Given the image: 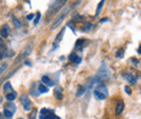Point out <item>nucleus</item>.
I'll return each mask as SVG.
<instances>
[{"mask_svg": "<svg viewBox=\"0 0 141 119\" xmlns=\"http://www.w3.org/2000/svg\"><path fill=\"white\" fill-rule=\"evenodd\" d=\"M39 119H61L54 114L53 109H48V108H42L40 109V115Z\"/></svg>", "mask_w": 141, "mask_h": 119, "instance_id": "obj_1", "label": "nucleus"}, {"mask_svg": "<svg viewBox=\"0 0 141 119\" xmlns=\"http://www.w3.org/2000/svg\"><path fill=\"white\" fill-rule=\"evenodd\" d=\"M41 80H42V82L44 83H46L47 86H49V87H52L53 85H54V82L49 78L48 76H42V78H41Z\"/></svg>", "mask_w": 141, "mask_h": 119, "instance_id": "obj_15", "label": "nucleus"}, {"mask_svg": "<svg viewBox=\"0 0 141 119\" xmlns=\"http://www.w3.org/2000/svg\"><path fill=\"white\" fill-rule=\"evenodd\" d=\"M138 53H139V54H141V44H140V47H139V49H138Z\"/></svg>", "mask_w": 141, "mask_h": 119, "instance_id": "obj_36", "label": "nucleus"}, {"mask_svg": "<svg viewBox=\"0 0 141 119\" xmlns=\"http://www.w3.org/2000/svg\"><path fill=\"white\" fill-rule=\"evenodd\" d=\"M1 116H2V114H0V119H1Z\"/></svg>", "mask_w": 141, "mask_h": 119, "instance_id": "obj_38", "label": "nucleus"}, {"mask_svg": "<svg viewBox=\"0 0 141 119\" xmlns=\"http://www.w3.org/2000/svg\"><path fill=\"white\" fill-rule=\"evenodd\" d=\"M9 33H10V28H9V26L7 25V24H4V25L2 26V28H1V31H0V35H1V37L3 39H5V38H8Z\"/></svg>", "mask_w": 141, "mask_h": 119, "instance_id": "obj_7", "label": "nucleus"}, {"mask_svg": "<svg viewBox=\"0 0 141 119\" xmlns=\"http://www.w3.org/2000/svg\"><path fill=\"white\" fill-rule=\"evenodd\" d=\"M38 90L40 93H47L49 90H48V88L44 85V83H39V86H38Z\"/></svg>", "mask_w": 141, "mask_h": 119, "instance_id": "obj_21", "label": "nucleus"}, {"mask_svg": "<svg viewBox=\"0 0 141 119\" xmlns=\"http://www.w3.org/2000/svg\"><path fill=\"white\" fill-rule=\"evenodd\" d=\"M69 60L71 62H75V63H80L82 62V57H79V56H77L75 53H72V54L70 55V57H69Z\"/></svg>", "mask_w": 141, "mask_h": 119, "instance_id": "obj_13", "label": "nucleus"}, {"mask_svg": "<svg viewBox=\"0 0 141 119\" xmlns=\"http://www.w3.org/2000/svg\"><path fill=\"white\" fill-rule=\"evenodd\" d=\"M61 1H62V0H54L53 3L50 5V9H52V8H54V7H58V5L61 3Z\"/></svg>", "mask_w": 141, "mask_h": 119, "instance_id": "obj_28", "label": "nucleus"}, {"mask_svg": "<svg viewBox=\"0 0 141 119\" xmlns=\"http://www.w3.org/2000/svg\"><path fill=\"white\" fill-rule=\"evenodd\" d=\"M115 56L117 58H123V57H124V49H118L117 52H116Z\"/></svg>", "mask_w": 141, "mask_h": 119, "instance_id": "obj_24", "label": "nucleus"}, {"mask_svg": "<svg viewBox=\"0 0 141 119\" xmlns=\"http://www.w3.org/2000/svg\"><path fill=\"white\" fill-rule=\"evenodd\" d=\"M93 27H95V26H93L91 23H86V24H85V25H84V26H83L80 29H82L83 32H90V31H91V29H92Z\"/></svg>", "mask_w": 141, "mask_h": 119, "instance_id": "obj_18", "label": "nucleus"}, {"mask_svg": "<svg viewBox=\"0 0 141 119\" xmlns=\"http://www.w3.org/2000/svg\"><path fill=\"white\" fill-rule=\"evenodd\" d=\"M53 94H54V96H56V99L62 100L63 99V89L61 88V87H56Z\"/></svg>", "mask_w": 141, "mask_h": 119, "instance_id": "obj_8", "label": "nucleus"}, {"mask_svg": "<svg viewBox=\"0 0 141 119\" xmlns=\"http://www.w3.org/2000/svg\"><path fill=\"white\" fill-rule=\"evenodd\" d=\"M17 96V93L15 91L13 92H11V93H8V94H5V99H7L8 101H10V102H12V101H14Z\"/></svg>", "mask_w": 141, "mask_h": 119, "instance_id": "obj_16", "label": "nucleus"}, {"mask_svg": "<svg viewBox=\"0 0 141 119\" xmlns=\"http://www.w3.org/2000/svg\"><path fill=\"white\" fill-rule=\"evenodd\" d=\"M104 1H105V0H101V1H100V3L98 4L97 10H96V15H99L100 11H101V9H102V7H103V4H104Z\"/></svg>", "mask_w": 141, "mask_h": 119, "instance_id": "obj_22", "label": "nucleus"}, {"mask_svg": "<svg viewBox=\"0 0 141 119\" xmlns=\"http://www.w3.org/2000/svg\"><path fill=\"white\" fill-rule=\"evenodd\" d=\"M64 32H65V28H63L62 31H61L60 33H59V35L57 36V38H56V42H60L61 41V39H62V37H63V35H64Z\"/></svg>", "mask_w": 141, "mask_h": 119, "instance_id": "obj_23", "label": "nucleus"}, {"mask_svg": "<svg viewBox=\"0 0 141 119\" xmlns=\"http://www.w3.org/2000/svg\"><path fill=\"white\" fill-rule=\"evenodd\" d=\"M25 64L27 65V66H30V65H32V63H30V62L28 61V60H26V61H25Z\"/></svg>", "mask_w": 141, "mask_h": 119, "instance_id": "obj_35", "label": "nucleus"}, {"mask_svg": "<svg viewBox=\"0 0 141 119\" xmlns=\"http://www.w3.org/2000/svg\"><path fill=\"white\" fill-rule=\"evenodd\" d=\"M105 21H109V19H108V17H104V19L100 20V23H103V22H105Z\"/></svg>", "mask_w": 141, "mask_h": 119, "instance_id": "obj_34", "label": "nucleus"}, {"mask_svg": "<svg viewBox=\"0 0 141 119\" xmlns=\"http://www.w3.org/2000/svg\"><path fill=\"white\" fill-rule=\"evenodd\" d=\"M3 92H4L5 94L13 92V88H12V86H11L10 82H5V83H4V86H3Z\"/></svg>", "mask_w": 141, "mask_h": 119, "instance_id": "obj_12", "label": "nucleus"}, {"mask_svg": "<svg viewBox=\"0 0 141 119\" xmlns=\"http://www.w3.org/2000/svg\"><path fill=\"white\" fill-rule=\"evenodd\" d=\"M12 21H13V25H14V27L15 28H21V26H22V24H21V22H20V20L19 19H16L15 16H13L12 17Z\"/></svg>", "mask_w": 141, "mask_h": 119, "instance_id": "obj_20", "label": "nucleus"}, {"mask_svg": "<svg viewBox=\"0 0 141 119\" xmlns=\"http://www.w3.org/2000/svg\"><path fill=\"white\" fill-rule=\"evenodd\" d=\"M34 16H35V14H33V13H32V14H28V15H27V20H29V21L33 20Z\"/></svg>", "mask_w": 141, "mask_h": 119, "instance_id": "obj_33", "label": "nucleus"}, {"mask_svg": "<svg viewBox=\"0 0 141 119\" xmlns=\"http://www.w3.org/2000/svg\"><path fill=\"white\" fill-rule=\"evenodd\" d=\"M95 90H97V91H99V92H101L102 94H104L105 96H108L109 95V91H108V88L104 86V85H102V83H100V85H98L97 86V88L95 89Z\"/></svg>", "mask_w": 141, "mask_h": 119, "instance_id": "obj_10", "label": "nucleus"}, {"mask_svg": "<svg viewBox=\"0 0 141 119\" xmlns=\"http://www.w3.org/2000/svg\"><path fill=\"white\" fill-rule=\"evenodd\" d=\"M86 92V88L84 86H78L77 88V93H76V96L79 98V96H82V95H84Z\"/></svg>", "mask_w": 141, "mask_h": 119, "instance_id": "obj_17", "label": "nucleus"}, {"mask_svg": "<svg viewBox=\"0 0 141 119\" xmlns=\"http://www.w3.org/2000/svg\"><path fill=\"white\" fill-rule=\"evenodd\" d=\"M3 115L7 117L8 119H10L12 116H13V113H11L10 110H8V109H3Z\"/></svg>", "mask_w": 141, "mask_h": 119, "instance_id": "obj_25", "label": "nucleus"}, {"mask_svg": "<svg viewBox=\"0 0 141 119\" xmlns=\"http://www.w3.org/2000/svg\"><path fill=\"white\" fill-rule=\"evenodd\" d=\"M97 77L99 78L100 80H105L110 77V71H109V68L105 65H102L100 67V69L98 70V74H97Z\"/></svg>", "mask_w": 141, "mask_h": 119, "instance_id": "obj_3", "label": "nucleus"}, {"mask_svg": "<svg viewBox=\"0 0 141 119\" xmlns=\"http://www.w3.org/2000/svg\"><path fill=\"white\" fill-rule=\"evenodd\" d=\"M4 109H8V110H10L11 113H15V110H16V106H15V104L14 103H12V102H9V103H7V104H4Z\"/></svg>", "mask_w": 141, "mask_h": 119, "instance_id": "obj_11", "label": "nucleus"}, {"mask_svg": "<svg viewBox=\"0 0 141 119\" xmlns=\"http://www.w3.org/2000/svg\"><path fill=\"white\" fill-rule=\"evenodd\" d=\"M70 10H71V7H66V8L63 10V12H62V13H61V15H60L59 17H57V20L54 21V22H53V24L51 25V29L57 28V27L60 25V24L62 23V21L65 19L66 14H67V13H69V12H70Z\"/></svg>", "mask_w": 141, "mask_h": 119, "instance_id": "obj_2", "label": "nucleus"}, {"mask_svg": "<svg viewBox=\"0 0 141 119\" xmlns=\"http://www.w3.org/2000/svg\"><path fill=\"white\" fill-rule=\"evenodd\" d=\"M19 119H23V118H19Z\"/></svg>", "mask_w": 141, "mask_h": 119, "instance_id": "obj_39", "label": "nucleus"}, {"mask_svg": "<svg viewBox=\"0 0 141 119\" xmlns=\"http://www.w3.org/2000/svg\"><path fill=\"white\" fill-rule=\"evenodd\" d=\"M86 43V39H78L75 43V49L77 50H82V48L84 47V44Z\"/></svg>", "mask_w": 141, "mask_h": 119, "instance_id": "obj_14", "label": "nucleus"}, {"mask_svg": "<svg viewBox=\"0 0 141 119\" xmlns=\"http://www.w3.org/2000/svg\"><path fill=\"white\" fill-rule=\"evenodd\" d=\"M36 115H37V109L34 108L32 111H30V114H29L28 118H29V119H36Z\"/></svg>", "mask_w": 141, "mask_h": 119, "instance_id": "obj_26", "label": "nucleus"}, {"mask_svg": "<svg viewBox=\"0 0 141 119\" xmlns=\"http://www.w3.org/2000/svg\"><path fill=\"white\" fill-rule=\"evenodd\" d=\"M2 57H3V55H2V53L0 52V61H1V60H2Z\"/></svg>", "mask_w": 141, "mask_h": 119, "instance_id": "obj_37", "label": "nucleus"}, {"mask_svg": "<svg viewBox=\"0 0 141 119\" xmlns=\"http://www.w3.org/2000/svg\"><path fill=\"white\" fill-rule=\"evenodd\" d=\"M7 67H8V64L7 63H3V64L0 65V76L2 75V73H3L5 69H7Z\"/></svg>", "mask_w": 141, "mask_h": 119, "instance_id": "obj_27", "label": "nucleus"}, {"mask_svg": "<svg viewBox=\"0 0 141 119\" xmlns=\"http://www.w3.org/2000/svg\"><path fill=\"white\" fill-rule=\"evenodd\" d=\"M39 20H40V13L38 12V13H36V19H35V21H34V24H35V25H37L38 22H39Z\"/></svg>", "mask_w": 141, "mask_h": 119, "instance_id": "obj_29", "label": "nucleus"}, {"mask_svg": "<svg viewBox=\"0 0 141 119\" xmlns=\"http://www.w3.org/2000/svg\"><path fill=\"white\" fill-rule=\"evenodd\" d=\"M73 20H75V21H83L84 17L80 16V15H78V14H75L74 16H73Z\"/></svg>", "mask_w": 141, "mask_h": 119, "instance_id": "obj_30", "label": "nucleus"}, {"mask_svg": "<svg viewBox=\"0 0 141 119\" xmlns=\"http://www.w3.org/2000/svg\"><path fill=\"white\" fill-rule=\"evenodd\" d=\"M124 107H125V105H124V102H123L122 100H119L118 101V103H117V105H116V109H115V114L116 115H120L122 113H123V110H124Z\"/></svg>", "mask_w": 141, "mask_h": 119, "instance_id": "obj_9", "label": "nucleus"}, {"mask_svg": "<svg viewBox=\"0 0 141 119\" xmlns=\"http://www.w3.org/2000/svg\"><path fill=\"white\" fill-rule=\"evenodd\" d=\"M20 100H21V103L24 107V109H25L26 111L32 109V102L29 101V98L27 96V94H22Z\"/></svg>", "mask_w": 141, "mask_h": 119, "instance_id": "obj_5", "label": "nucleus"}, {"mask_svg": "<svg viewBox=\"0 0 141 119\" xmlns=\"http://www.w3.org/2000/svg\"><path fill=\"white\" fill-rule=\"evenodd\" d=\"M0 48H2V49H4V50H7L5 49V44H4V41L0 38Z\"/></svg>", "mask_w": 141, "mask_h": 119, "instance_id": "obj_32", "label": "nucleus"}, {"mask_svg": "<svg viewBox=\"0 0 141 119\" xmlns=\"http://www.w3.org/2000/svg\"><path fill=\"white\" fill-rule=\"evenodd\" d=\"M125 91H126V93H127V94H129V95L131 94V89H130V87L126 86V87H125Z\"/></svg>", "mask_w": 141, "mask_h": 119, "instance_id": "obj_31", "label": "nucleus"}, {"mask_svg": "<svg viewBox=\"0 0 141 119\" xmlns=\"http://www.w3.org/2000/svg\"><path fill=\"white\" fill-rule=\"evenodd\" d=\"M93 95H95V98H96L97 100H104V99L106 98L104 94H102L101 92L97 91V90H95V91H93Z\"/></svg>", "mask_w": 141, "mask_h": 119, "instance_id": "obj_19", "label": "nucleus"}, {"mask_svg": "<svg viewBox=\"0 0 141 119\" xmlns=\"http://www.w3.org/2000/svg\"><path fill=\"white\" fill-rule=\"evenodd\" d=\"M32 48H33V42H28L26 44V47L23 49L22 53H20V55H19V57H17L16 61H15V63H17L19 61H21V60H23L24 57L28 56L30 54V52H32Z\"/></svg>", "mask_w": 141, "mask_h": 119, "instance_id": "obj_4", "label": "nucleus"}, {"mask_svg": "<svg viewBox=\"0 0 141 119\" xmlns=\"http://www.w3.org/2000/svg\"><path fill=\"white\" fill-rule=\"evenodd\" d=\"M124 78L129 83H131V85H136V82H137V79H136V77H135V75L129 74V73H125L124 74Z\"/></svg>", "mask_w": 141, "mask_h": 119, "instance_id": "obj_6", "label": "nucleus"}]
</instances>
